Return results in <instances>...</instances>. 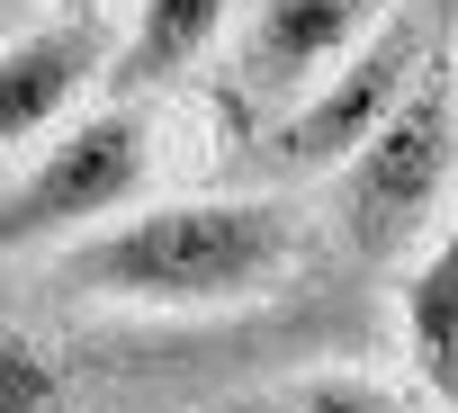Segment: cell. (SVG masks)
Returning <instances> with one entry per match:
<instances>
[{"instance_id":"1","label":"cell","mask_w":458,"mask_h":413,"mask_svg":"<svg viewBox=\"0 0 458 413\" xmlns=\"http://www.w3.org/2000/svg\"><path fill=\"white\" fill-rule=\"evenodd\" d=\"M306 206L261 189V198H144L117 225L64 243L55 279L90 306H135V315H225L261 306L306 270Z\"/></svg>"},{"instance_id":"7","label":"cell","mask_w":458,"mask_h":413,"mask_svg":"<svg viewBox=\"0 0 458 413\" xmlns=\"http://www.w3.org/2000/svg\"><path fill=\"white\" fill-rule=\"evenodd\" d=\"M395 333H404L413 386L449 413V404H458V206H440L431 243L404 252V279H395Z\"/></svg>"},{"instance_id":"4","label":"cell","mask_w":458,"mask_h":413,"mask_svg":"<svg viewBox=\"0 0 458 413\" xmlns=\"http://www.w3.org/2000/svg\"><path fill=\"white\" fill-rule=\"evenodd\" d=\"M449 28H440V0H395V10L306 90V99H288L279 108V126H270V162L288 171V180H333L360 144H369V126L413 90V72L431 63V46H440Z\"/></svg>"},{"instance_id":"9","label":"cell","mask_w":458,"mask_h":413,"mask_svg":"<svg viewBox=\"0 0 458 413\" xmlns=\"http://www.w3.org/2000/svg\"><path fill=\"white\" fill-rule=\"evenodd\" d=\"M288 413H440L422 386H386V377H360V368H324L306 386H288Z\"/></svg>"},{"instance_id":"3","label":"cell","mask_w":458,"mask_h":413,"mask_svg":"<svg viewBox=\"0 0 458 413\" xmlns=\"http://www.w3.org/2000/svg\"><path fill=\"white\" fill-rule=\"evenodd\" d=\"M458 180V90H449V37L431 46V63L413 72V90L369 126V144L333 171V206H342V234L369 261H404L422 225H440Z\"/></svg>"},{"instance_id":"12","label":"cell","mask_w":458,"mask_h":413,"mask_svg":"<svg viewBox=\"0 0 458 413\" xmlns=\"http://www.w3.org/2000/svg\"><path fill=\"white\" fill-rule=\"evenodd\" d=\"M19 28H37V10H28V0H0V46H10Z\"/></svg>"},{"instance_id":"10","label":"cell","mask_w":458,"mask_h":413,"mask_svg":"<svg viewBox=\"0 0 458 413\" xmlns=\"http://www.w3.org/2000/svg\"><path fill=\"white\" fill-rule=\"evenodd\" d=\"M0 413H64V368L28 333H0Z\"/></svg>"},{"instance_id":"2","label":"cell","mask_w":458,"mask_h":413,"mask_svg":"<svg viewBox=\"0 0 458 413\" xmlns=\"http://www.w3.org/2000/svg\"><path fill=\"white\" fill-rule=\"evenodd\" d=\"M153 189V117L135 99L64 117L37 153L0 162V252H64Z\"/></svg>"},{"instance_id":"6","label":"cell","mask_w":458,"mask_h":413,"mask_svg":"<svg viewBox=\"0 0 458 413\" xmlns=\"http://www.w3.org/2000/svg\"><path fill=\"white\" fill-rule=\"evenodd\" d=\"M395 0H252L243 19V90L252 99H306Z\"/></svg>"},{"instance_id":"5","label":"cell","mask_w":458,"mask_h":413,"mask_svg":"<svg viewBox=\"0 0 458 413\" xmlns=\"http://www.w3.org/2000/svg\"><path fill=\"white\" fill-rule=\"evenodd\" d=\"M108 19H37L0 46V162L37 153L64 117H81V99L108 81Z\"/></svg>"},{"instance_id":"11","label":"cell","mask_w":458,"mask_h":413,"mask_svg":"<svg viewBox=\"0 0 458 413\" xmlns=\"http://www.w3.org/2000/svg\"><path fill=\"white\" fill-rule=\"evenodd\" d=\"M117 0H46V19H108Z\"/></svg>"},{"instance_id":"8","label":"cell","mask_w":458,"mask_h":413,"mask_svg":"<svg viewBox=\"0 0 458 413\" xmlns=\"http://www.w3.org/2000/svg\"><path fill=\"white\" fill-rule=\"evenodd\" d=\"M225 28H234V0H135V28L117 37L108 55V81L117 90H162V81H189Z\"/></svg>"},{"instance_id":"13","label":"cell","mask_w":458,"mask_h":413,"mask_svg":"<svg viewBox=\"0 0 458 413\" xmlns=\"http://www.w3.org/2000/svg\"><path fill=\"white\" fill-rule=\"evenodd\" d=\"M449 90H458V37H449Z\"/></svg>"}]
</instances>
